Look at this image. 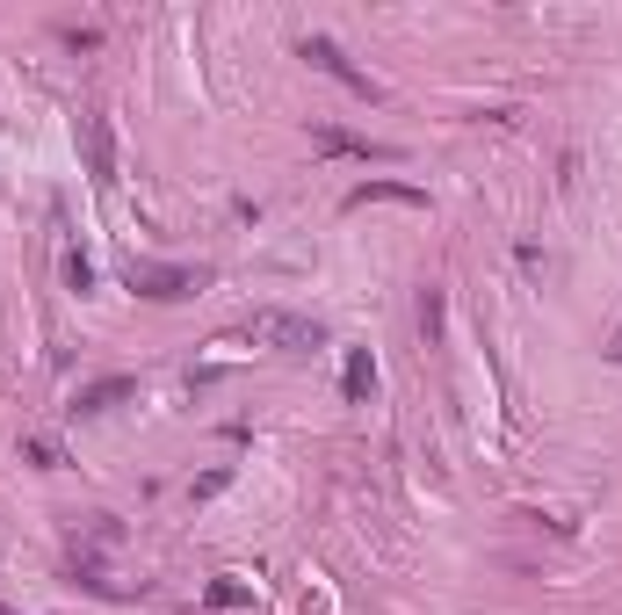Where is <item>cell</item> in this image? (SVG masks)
I'll list each match as a JSON object with an SVG mask.
<instances>
[{
  "label": "cell",
  "instance_id": "6da1fadb",
  "mask_svg": "<svg viewBox=\"0 0 622 615\" xmlns=\"http://www.w3.org/2000/svg\"><path fill=\"white\" fill-rule=\"evenodd\" d=\"M246 341H254V348H275V355H319V348H326V326L304 319V312H275V304H261V312L246 319Z\"/></svg>",
  "mask_w": 622,
  "mask_h": 615
},
{
  "label": "cell",
  "instance_id": "7a4b0ae2",
  "mask_svg": "<svg viewBox=\"0 0 622 615\" xmlns=\"http://www.w3.org/2000/svg\"><path fill=\"white\" fill-rule=\"evenodd\" d=\"M123 283H131L138 297L152 304H181V297H196L210 283V268H181V261H131L123 268Z\"/></svg>",
  "mask_w": 622,
  "mask_h": 615
},
{
  "label": "cell",
  "instance_id": "3957f363",
  "mask_svg": "<svg viewBox=\"0 0 622 615\" xmlns=\"http://www.w3.org/2000/svg\"><path fill=\"white\" fill-rule=\"evenodd\" d=\"M297 58H311V66H319L326 80H340V87H355V95H362V102H377V95H384V87H377V80H369V73L355 66V58H348V51H340V44H333V37H304V44H297Z\"/></svg>",
  "mask_w": 622,
  "mask_h": 615
},
{
  "label": "cell",
  "instance_id": "277c9868",
  "mask_svg": "<svg viewBox=\"0 0 622 615\" xmlns=\"http://www.w3.org/2000/svg\"><path fill=\"white\" fill-rule=\"evenodd\" d=\"M80 160H87V181H95V189L116 181V131H109L102 109H80Z\"/></svg>",
  "mask_w": 622,
  "mask_h": 615
},
{
  "label": "cell",
  "instance_id": "5b68a950",
  "mask_svg": "<svg viewBox=\"0 0 622 615\" xmlns=\"http://www.w3.org/2000/svg\"><path fill=\"white\" fill-rule=\"evenodd\" d=\"M131 391H138V377H95V384H80L73 413H80V420H95V413H116Z\"/></svg>",
  "mask_w": 622,
  "mask_h": 615
},
{
  "label": "cell",
  "instance_id": "8992f818",
  "mask_svg": "<svg viewBox=\"0 0 622 615\" xmlns=\"http://www.w3.org/2000/svg\"><path fill=\"white\" fill-rule=\"evenodd\" d=\"M369 203H406V210H427L420 189H406V181H362V189L348 196V210H369Z\"/></svg>",
  "mask_w": 622,
  "mask_h": 615
},
{
  "label": "cell",
  "instance_id": "52a82bcc",
  "mask_svg": "<svg viewBox=\"0 0 622 615\" xmlns=\"http://www.w3.org/2000/svg\"><path fill=\"white\" fill-rule=\"evenodd\" d=\"M311 145H319V152H362V160H377V152H384V145H369L355 131H333V123H311Z\"/></svg>",
  "mask_w": 622,
  "mask_h": 615
},
{
  "label": "cell",
  "instance_id": "ba28073f",
  "mask_svg": "<svg viewBox=\"0 0 622 615\" xmlns=\"http://www.w3.org/2000/svg\"><path fill=\"white\" fill-rule=\"evenodd\" d=\"M369 391H377V355H369V348H355V355H348V398L362 406Z\"/></svg>",
  "mask_w": 622,
  "mask_h": 615
},
{
  "label": "cell",
  "instance_id": "9c48e42d",
  "mask_svg": "<svg viewBox=\"0 0 622 615\" xmlns=\"http://www.w3.org/2000/svg\"><path fill=\"white\" fill-rule=\"evenodd\" d=\"M246 601H254L246 579H210V608H246Z\"/></svg>",
  "mask_w": 622,
  "mask_h": 615
},
{
  "label": "cell",
  "instance_id": "30bf717a",
  "mask_svg": "<svg viewBox=\"0 0 622 615\" xmlns=\"http://www.w3.org/2000/svg\"><path fill=\"white\" fill-rule=\"evenodd\" d=\"M22 456H29L37 471H58V442H51V435H22Z\"/></svg>",
  "mask_w": 622,
  "mask_h": 615
},
{
  "label": "cell",
  "instance_id": "8fae6325",
  "mask_svg": "<svg viewBox=\"0 0 622 615\" xmlns=\"http://www.w3.org/2000/svg\"><path fill=\"white\" fill-rule=\"evenodd\" d=\"M420 333L442 341V290H420Z\"/></svg>",
  "mask_w": 622,
  "mask_h": 615
},
{
  "label": "cell",
  "instance_id": "7c38bea8",
  "mask_svg": "<svg viewBox=\"0 0 622 615\" xmlns=\"http://www.w3.org/2000/svg\"><path fill=\"white\" fill-rule=\"evenodd\" d=\"M66 283H73V290H95V261H87V254H66Z\"/></svg>",
  "mask_w": 622,
  "mask_h": 615
},
{
  "label": "cell",
  "instance_id": "4fadbf2b",
  "mask_svg": "<svg viewBox=\"0 0 622 615\" xmlns=\"http://www.w3.org/2000/svg\"><path fill=\"white\" fill-rule=\"evenodd\" d=\"M608 362H622V326H615V333H608Z\"/></svg>",
  "mask_w": 622,
  "mask_h": 615
}]
</instances>
